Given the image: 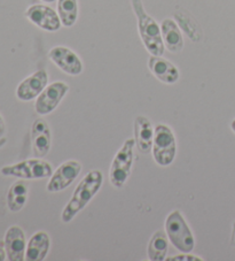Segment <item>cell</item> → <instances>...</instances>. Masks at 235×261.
Listing matches in <instances>:
<instances>
[{"label":"cell","mask_w":235,"mask_h":261,"mask_svg":"<svg viewBox=\"0 0 235 261\" xmlns=\"http://www.w3.org/2000/svg\"><path fill=\"white\" fill-rule=\"evenodd\" d=\"M230 245H232V246H235V221L233 222L232 236H230Z\"/></svg>","instance_id":"24"},{"label":"cell","mask_w":235,"mask_h":261,"mask_svg":"<svg viewBox=\"0 0 235 261\" xmlns=\"http://www.w3.org/2000/svg\"><path fill=\"white\" fill-rule=\"evenodd\" d=\"M165 260L168 261H203L204 259L201 258V256H197L195 254H192L191 252H182L180 254H177L174 256H170V258H166Z\"/></svg>","instance_id":"21"},{"label":"cell","mask_w":235,"mask_h":261,"mask_svg":"<svg viewBox=\"0 0 235 261\" xmlns=\"http://www.w3.org/2000/svg\"><path fill=\"white\" fill-rule=\"evenodd\" d=\"M29 184L23 179L13 183L7 192V206L13 213H17L23 208L28 200Z\"/></svg>","instance_id":"19"},{"label":"cell","mask_w":235,"mask_h":261,"mask_svg":"<svg viewBox=\"0 0 235 261\" xmlns=\"http://www.w3.org/2000/svg\"><path fill=\"white\" fill-rule=\"evenodd\" d=\"M153 158L161 167H168L177 155V139L168 124L160 123L155 127L152 147Z\"/></svg>","instance_id":"4"},{"label":"cell","mask_w":235,"mask_h":261,"mask_svg":"<svg viewBox=\"0 0 235 261\" xmlns=\"http://www.w3.org/2000/svg\"><path fill=\"white\" fill-rule=\"evenodd\" d=\"M48 58L58 69L70 76H78L83 73V61L76 53L66 46H55L48 52Z\"/></svg>","instance_id":"9"},{"label":"cell","mask_w":235,"mask_h":261,"mask_svg":"<svg viewBox=\"0 0 235 261\" xmlns=\"http://www.w3.org/2000/svg\"><path fill=\"white\" fill-rule=\"evenodd\" d=\"M6 259H7V253H6L5 246L0 245V261H4Z\"/></svg>","instance_id":"23"},{"label":"cell","mask_w":235,"mask_h":261,"mask_svg":"<svg viewBox=\"0 0 235 261\" xmlns=\"http://www.w3.org/2000/svg\"><path fill=\"white\" fill-rule=\"evenodd\" d=\"M169 238L165 230L155 231L149 240L147 246V255L151 261H164L169 251Z\"/></svg>","instance_id":"18"},{"label":"cell","mask_w":235,"mask_h":261,"mask_svg":"<svg viewBox=\"0 0 235 261\" xmlns=\"http://www.w3.org/2000/svg\"><path fill=\"white\" fill-rule=\"evenodd\" d=\"M57 14L62 25L71 28L78 19V0H57Z\"/></svg>","instance_id":"20"},{"label":"cell","mask_w":235,"mask_h":261,"mask_svg":"<svg viewBox=\"0 0 235 261\" xmlns=\"http://www.w3.org/2000/svg\"><path fill=\"white\" fill-rule=\"evenodd\" d=\"M161 34L164 47L171 53H179L184 48V37L177 22L164 19L161 22Z\"/></svg>","instance_id":"16"},{"label":"cell","mask_w":235,"mask_h":261,"mask_svg":"<svg viewBox=\"0 0 235 261\" xmlns=\"http://www.w3.org/2000/svg\"><path fill=\"white\" fill-rule=\"evenodd\" d=\"M4 176H12L21 179H42L51 177L53 168L51 164L40 158L23 160L15 165L5 166L0 169Z\"/></svg>","instance_id":"6"},{"label":"cell","mask_w":235,"mask_h":261,"mask_svg":"<svg viewBox=\"0 0 235 261\" xmlns=\"http://www.w3.org/2000/svg\"><path fill=\"white\" fill-rule=\"evenodd\" d=\"M48 85V74L46 70H38L24 79L16 88V97L22 101H30L37 98Z\"/></svg>","instance_id":"12"},{"label":"cell","mask_w":235,"mask_h":261,"mask_svg":"<svg viewBox=\"0 0 235 261\" xmlns=\"http://www.w3.org/2000/svg\"><path fill=\"white\" fill-rule=\"evenodd\" d=\"M51 249V237L46 231L35 232L26 244L25 260L26 261H43Z\"/></svg>","instance_id":"17"},{"label":"cell","mask_w":235,"mask_h":261,"mask_svg":"<svg viewBox=\"0 0 235 261\" xmlns=\"http://www.w3.org/2000/svg\"><path fill=\"white\" fill-rule=\"evenodd\" d=\"M42 2H44V3H47V4H51V3H54V2H55V0H42Z\"/></svg>","instance_id":"27"},{"label":"cell","mask_w":235,"mask_h":261,"mask_svg":"<svg viewBox=\"0 0 235 261\" xmlns=\"http://www.w3.org/2000/svg\"><path fill=\"white\" fill-rule=\"evenodd\" d=\"M31 146L35 158L46 156L52 147V133L47 121L39 118L31 127Z\"/></svg>","instance_id":"11"},{"label":"cell","mask_w":235,"mask_h":261,"mask_svg":"<svg viewBox=\"0 0 235 261\" xmlns=\"http://www.w3.org/2000/svg\"><path fill=\"white\" fill-rule=\"evenodd\" d=\"M135 146L134 138H128L123 145L116 152L109 168V179L112 187L121 189L128 182L133 166V148Z\"/></svg>","instance_id":"5"},{"label":"cell","mask_w":235,"mask_h":261,"mask_svg":"<svg viewBox=\"0 0 235 261\" xmlns=\"http://www.w3.org/2000/svg\"><path fill=\"white\" fill-rule=\"evenodd\" d=\"M24 15L35 25L45 31H48V33H55L62 27V22L57 12L46 5H39L38 4V5L30 6L25 11Z\"/></svg>","instance_id":"10"},{"label":"cell","mask_w":235,"mask_h":261,"mask_svg":"<svg viewBox=\"0 0 235 261\" xmlns=\"http://www.w3.org/2000/svg\"><path fill=\"white\" fill-rule=\"evenodd\" d=\"M7 259L10 261L25 260L26 240L23 229L19 226H12L7 229L4 238Z\"/></svg>","instance_id":"13"},{"label":"cell","mask_w":235,"mask_h":261,"mask_svg":"<svg viewBox=\"0 0 235 261\" xmlns=\"http://www.w3.org/2000/svg\"><path fill=\"white\" fill-rule=\"evenodd\" d=\"M134 141L139 152L142 154L152 152L153 141H154V129L153 124L148 118L143 115H139L134 120Z\"/></svg>","instance_id":"15"},{"label":"cell","mask_w":235,"mask_h":261,"mask_svg":"<svg viewBox=\"0 0 235 261\" xmlns=\"http://www.w3.org/2000/svg\"><path fill=\"white\" fill-rule=\"evenodd\" d=\"M82 164L77 160H68L61 164L49 177L46 190L51 193L61 192L69 188L82 173Z\"/></svg>","instance_id":"8"},{"label":"cell","mask_w":235,"mask_h":261,"mask_svg":"<svg viewBox=\"0 0 235 261\" xmlns=\"http://www.w3.org/2000/svg\"><path fill=\"white\" fill-rule=\"evenodd\" d=\"M132 11L138 21V30L144 48L151 56L162 57L164 53V44L162 39L161 25L144 10L142 0H130Z\"/></svg>","instance_id":"2"},{"label":"cell","mask_w":235,"mask_h":261,"mask_svg":"<svg viewBox=\"0 0 235 261\" xmlns=\"http://www.w3.org/2000/svg\"><path fill=\"white\" fill-rule=\"evenodd\" d=\"M69 91V85L61 81L48 84L36 99L35 110L40 116L51 114Z\"/></svg>","instance_id":"7"},{"label":"cell","mask_w":235,"mask_h":261,"mask_svg":"<svg viewBox=\"0 0 235 261\" xmlns=\"http://www.w3.org/2000/svg\"><path fill=\"white\" fill-rule=\"evenodd\" d=\"M6 142H7V138H6V137L0 138V148H2L4 145H5Z\"/></svg>","instance_id":"25"},{"label":"cell","mask_w":235,"mask_h":261,"mask_svg":"<svg viewBox=\"0 0 235 261\" xmlns=\"http://www.w3.org/2000/svg\"><path fill=\"white\" fill-rule=\"evenodd\" d=\"M5 133H6V123H5V120L3 118V115L0 114V138L4 137Z\"/></svg>","instance_id":"22"},{"label":"cell","mask_w":235,"mask_h":261,"mask_svg":"<svg viewBox=\"0 0 235 261\" xmlns=\"http://www.w3.org/2000/svg\"><path fill=\"white\" fill-rule=\"evenodd\" d=\"M230 129H232V132L235 134V119L230 122Z\"/></svg>","instance_id":"26"},{"label":"cell","mask_w":235,"mask_h":261,"mask_svg":"<svg viewBox=\"0 0 235 261\" xmlns=\"http://www.w3.org/2000/svg\"><path fill=\"white\" fill-rule=\"evenodd\" d=\"M103 184V174L101 170L93 169L83 177L82 181L76 187L70 200L63 208L61 213V221L69 223L89 205L94 196L100 191Z\"/></svg>","instance_id":"1"},{"label":"cell","mask_w":235,"mask_h":261,"mask_svg":"<svg viewBox=\"0 0 235 261\" xmlns=\"http://www.w3.org/2000/svg\"><path fill=\"white\" fill-rule=\"evenodd\" d=\"M148 68L151 73L164 84H174L180 77L179 69L172 62L163 57L151 56L148 59Z\"/></svg>","instance_id":"14"},{"label":"cell","mask_w":235,"mask_h":261,"mask_svg":"<svg viewBox=\"0 0 235 261\" xmlns=\"http://www.w3.org/2000/svg\"><path fill=\"white\" fill-rule=\"evenodd\" d=\"M164 230L171 244L180 252H192L195 247V237L179 210H174L165 219Z\"/></svg>","instance_id":"3"}]
</instances>
